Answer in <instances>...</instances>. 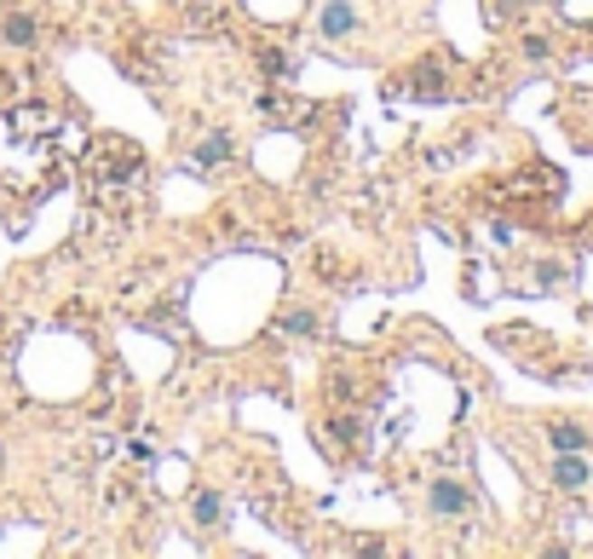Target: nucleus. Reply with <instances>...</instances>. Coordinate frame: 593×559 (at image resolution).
<instances>
[{"label":"nucleus","instance_id":"nucleus-5","mask_svg":"<svg viewBox=\"0 0 593 559\" xmlns=\"http://www.w3.org/2000/svg\"><path fill=\"white\" fill-rule=\"evenodd\" d=\"M553 490H565V496L588 490V456H582V450H559V461H553Z\"/></svg>","mask_w":593,"mask_h":559},{"label":"nucleus","instance_id":"nucleus-2","mask_svg":"<svg viewBox=\"0 0 593 559\" xmlns=\"http://www.w3.org/2000/svg\"><path fill=\"white\" fill-rule=\"evenodd\" d=\"M81 174H87V191L104 213H133L138 202H145V185H150L145 150L127 145V138H116V133H104V138L87 145Z\"/></svg>","mask_w":593,"mask_h":559},{"label":"nucleus","instance_id":"nucleus-12","mask_svg":"<svg viewBox=\"0 0 593 559\" xmlns=\"http://www.w3.org/2000/svg\"><path fill=\"white\" fill-rule=\"evenodd\" d=\"M259 70H265V81H288V52L283 46H259Z\"/></svg>","mask_w":593,"mask_h":559},{"label":"nucleus","instance_id":"nucleus-11","mask_svg":"<svg viewBox=\"0 0 593 559\" xmlns=\"http://www.w3.org/2000/svg\"><path fill=\"white\" fill-rule=\"evenodd\" d=\"M548 444H553V450H588V432L570 427V422H553V427H548Z\"/></svg>","mask_w":593,"mask_h":559},{"label":"nucleus","instance_id":"nucleus-3","mask_svg":"<svg viewBox=\"0 0 593 559\" xmlns=\"http://www.w3.org/2000/svg\"><path fill=\"white\" fill-rule=\"evenodd\" d=\"M392 99H444V64H415V75H398Z\"/></svg>","mask_w":593,"mask_h":559},{"label":"nucleus","instance_id":"nucleus-6","mask_svg":"<svg viewBox=\"0 0 593 559\" xmlns=\"http://www.w3.org/2000/svg\"><path fill=\"white\" fill-rule=\"evenodd\" d=\"M352 29H357V12L346 6V0H329V6L317 12V35L323 41H346Z\"/></svg>","mask_w":593,"mask_h":559},{"label":"nucleus","instance_id":"nucleus-7","mask_svg":"<svg viewBox=\"0 0 593 559\" xmlns=\"http://www.w3.org/2000/svg\"><path fill=\"white\" fill-rule=\"evenodd\" d=\"M225 162H231V138H225V133H208V138L191 150V167H196V174H213V167H225Z\"/></svg>","mask_w":593,"mask_h":559},{"label":"nucleus","instance_id":"nucleus-4","mask_svg":"<svg viewBox=\"0 0 593 559\" xmlns=\"http://www.w3.org/2000/svg\"><path fill=\"white\" fill-rule=\"evenodd\" d=\"M427 502H432V514H438V519H461L466 507H473V490H466L461 478H432Z\"/></svg>","mask_w":593,"mask_h":559},{"label":"nucleus","instance_id":"nucleus-9","mask_svg":"<svg viewBox=\"0 0 593 559\" xmlns=\"http://www.w3.org/2000/svg\"><path fill=\"white\" fill-rule=\"evenodd\" d=\"M225 519V496L220 490H196V531H213Z\"/></svg>","mask_w":593,"mask_h":559},{"label":"nucleus","instance_id":"nucleus-1","mask_svg":"<svg viewBox=\"0 0 593 559\" xmlns=\"http://www.w3.org/2000/svg\"><path fill=\"white\" fill-rule=\"evenodd\" d=\"M64 116L46 104H18L0 116V179L18 196H46L64 167Z\"/></svg>","mask_w":593,"mask_h":559},{"label":"nucleus","instance_id":"nucleus-10","mask_svg":"<svg viewBox=\"0 0 593 559\" xmlns=\"http://www.w3.org/2000/svg\"><path fill=\"white\" fill-rule=\"evenodd\" d=\"M184 12H191V24H220L231 12V0H179Z\"/></svg>","mask_w":593,"mask_h":559},{"label":"nucleus","instance_id":"nucleus-8","mask_svg":"<svg viewBox=\"0 0 593 559\" xmlns=\"http://www.w3.org/2000/svg\"><path fill=\"white\" fill-rule=\"evenodd\" d=\"M0 35H6V46H35L41 41V24L29 18V12H12V18L0 24Z\"/></svg>","mask_w":593,"mask_h":559}]
</instances>
